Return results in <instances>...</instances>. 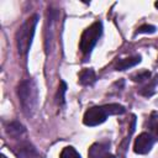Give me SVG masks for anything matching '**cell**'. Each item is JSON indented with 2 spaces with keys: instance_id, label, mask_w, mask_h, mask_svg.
I'll return each mask as SVG.
<instances>
[{
  "instance_id": "6da1fadb",
  "label": "cell",
  "mask_w": 158,
  "mask_h": 158,
  "mask_svg": "<svg viewBox=\"0 0 158 158\" xmlns=\"http://www.w3.org/2000/svg\"><path fill=\"white\" fill-rule=\"evenodd\" d=\"M17 96L26 116H33L38 107V89L32 79L22 80L17 85Z\"/></svg>"
},
{
  "instance_id": "7a4b0ae2",
  "label": "cell",
  "mask_w": 158,
  "mask_h": 158,
  "mask_svg": "<svg viewBox=\"0 0 158 158\" xmlns=\"http://www.w3.org/2000/svg\"><path fill=\"white\" fill-rule=\"evenodd\" d=\"M125 107L120 104H107L102 106H93L88 109L84 114L83 122L86 126H98L106 121L110 115H122L125 114Z\"/></svg>"
},
{
  "instance_id": "3957f363",
  "label": "cell",
  "mask_w": 158,
  "mask_h": 158,
  "mask_svg": "<svg viewBox=\"0 0 158 158\" xmlns=\"http://www.w3.org/2000/svg\"><path fill=\"white\" fill-rule=\"evenodd\" d=\"M37 22H38V15L31 16L25 21V23L19 28L16 33V43H17L19 53L22 56H26L31 47Z\"/></svg>"
},
{
  "instance_id": "277c9868",
  "label": "cell",
  "mask_w": 158,
  "mask_h": 158,
  "mask_svg": "<svg viewBox=\"0 0 158 158\" xmlns=\"http://www.w3.org/2000/svg\"><path fill=\"white\" fill-rule=\"evenodd\" d=\"M101 33H102V23L100 21L91 23L88 28L84 30L79 42V48L83 52V54H90L91 49L100 38Z\"/></svg>"
},
{
  "instance_id": "5b68a950",
  "label": "cell",
  "mask_w": 158,
  "mask_h": 158,
  "mask_svg": "<svg viewBox=\"0 0 158 158\" xmlns=\"http://www.w3.org/2000/svg\"><path fill=\"white\" fill-rule=\"evenodd\" d=\"M153 143H154V138L149 133L142 132L135 139L133 151L135 153H138V154H146L152 149Z\"/></svg>"
},
{
  "instance_id": "8992f818",
  "label": "cell",
  "mask_w": 158,
  "mask_h": 158,
  "mask_svg": "<svg viewBox=\"0 0 158 158\" xmlns=\"http://www.w3.org/2000/svg\"><path fill=\"white\" fill-rule=\"evenodd\" d=\"M89 158H115L114 154L110 153V143L109 142H96L90 146L88 151Z\"/></svg>"
},
{
  "instance_id": "52a82bcc",
  "label": "cell",
  "mask_w": 158,
  "mask_h": 158,
  "mask_svg": "<svg viewBox=\"0 0 158 158\" xmlns=\"http://www.w3.org/2000/svg\"><path fill=\"white\" fill-rule=\"evenodd\" d=\"M139 62H141V56H132V57H127V58L117 60L115 68H116V70H125L131 67H135Z\"/></svg>"
},
{
  "instance_id": "ba28073f",
  "label": "cell",
  "mask_w": 158,
  "mask_h": 158,
  "mask_svg": "<svg viewBox=\"0 0 158 158\" xmlns=\"http://www.w3.org/2000/svg\"><path fill=\"white\" fill-rule=\"evenodd\" d=\"M96 75L91 68H85L79 73V83L81 85H90L95 81Z\"/></svg>"
},
{
  "instance_id": "9c48e42d",
  "label": "cell",
  "mask_w": 158,
  "mask_h": 158,
  "mask_svg": "<svg viewBox=\"0 0 158 158\" xmlns=\"http://www.w3.org/2000/svg\"><path fill=\"white\" fill-rule=\"evenodd\" d=\"M6 132H7L11 137H19V136H21L22 133H25V128H23V126H22L20 122L14 121V122H11V123L7 126Z\"/></svg>"
},
{
  "instance_id": "30bf717a",
  "label": "cell",
  "mask_w": 158,
  "mask_h": 158,
  "mask_svg": "<svg viewBox=\"0 0 158 158\" xmlns=\"http://www.w3.org/2000/svg\"><path fill=\"white\" fill-rule=\"evenodd\" d=\"M59 158H80V154L75 151V148L68 146V147H64L62 149Z\"/></svg>"
},
{
  "instance_id": "8fae6325",
  "label": "cell",
  "mask_w": 158,
  "mask_h": 158,
  "mask_svg": "<svg viewBox=\"0 0 158 158\" xmlns=\"http://www.w3.org/2000/svg\"><path fill=\"white\" fill-rule=\"evenodd\" d=\"M65 90H67V84L62 80V81L59 83L58 91H57V96H56L57 102H58L59 105H63V104H64V93H65Z\"/></svg>"
},
{
  "instance_id": "7c38bea8",
  "label": "cell",
  "mask_w": 158,
  "mask_h": 158,
  "mask_svg": "<svg viewBox=\"0 0 158 158\" xmlns=\"http://www.w3.org/2000/svg\"><path fill=\"white\" fill-rule=\"evenodd\" d=\"M149 77H151V73H149V72H147V70H144V72H141V73H137V74L132 75V80H133V81L142 83V81H144V80L149 79Z\"/></svg>"
},
{
  "instance_id": "4fadbf2b",
  "label": "cell",
  "mask_w": 158,
  "mask_h": 158,
  "mask_svg": "<svg viewBox=\"0 0 158 158\" xmlns=\"http://www.w3.org/2000/svg\"><path fill=\"white\" fill-rule=\"evenodd\" d=\"M156 32V27L153 25H142L141 27L137 28L136 33H154Z\"/></svg>"
},
{
  "instance_id": "5bb4252c",
  "label": "cell",
  "mask_w": 158,
  "mask_h": 158,
  "mask_svg": "<svg viewBox=\"0 0 158 158\" xmlns=\"http://www.w3.org/2000/svg\"><path fill=\"white\" fill-rule=\"evenodd\" d=\"M154 132H156V136L158 137V123L156 125V127H154Z\"/></svg>"
},
{
  "instance_id": "9a60e30c",
  "label": "cell",
  "mask_w": 158,
  "mask_h": 158,
  "mask_svg": "<svg viewBox=\"0 0 158 158\" xmlns=\"http://www.w3.org/2000/svg\"><path fill=\"white\" fill-rule=\"evenodd\" d=\"M154 6H156V7L158 9V1H156V2H154Z\"/></svg>"
},
{
  "instance_id": "2e32d148",
  "label": "cell",
  "mask_w": 158,
  "mask_h": 158,
  "mask_svg": "<svg viewBox=\"0 0 158 158\" xmlns=\"http://www.w3.org/2000/svg\"><path fill=\"white\" fill-rule=\"evenodd\" d=\"M0 158H6V156H5V154H1V156H0Z\"/></svg>"
}]
</instances>
